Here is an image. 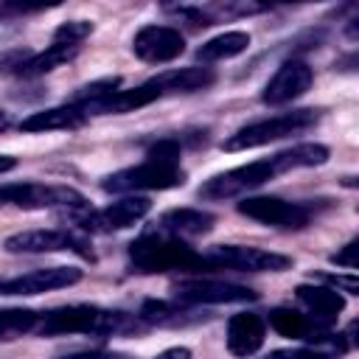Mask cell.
<instances>
[{"mask_svg":"<svg viewBox=\"0 0 359 359\" xmlns=\"http://www.w3.org/2000/svg\"><path fill=\"white\" fill-rule=\"evenodd\" d=\"M79 53V48H70V45H59V42H50L42 53H31L20 67H17V76L22 79H36V76H45L50 73L53 67L70 62L73 56Z\"/></svg>","mask_w":359,"mask_h":359,"instance_id":"cell-23","label":"cell"},{"mask_svg":"<svg viewBox=\"0 0 359 359\" xmlns=\"http://www.w3.org/2000/svg\"><path fill=\"white\" fill-rule=\"evenodd\" d=\"M39 314L31 309H3L0 311V342H11L28 331H36Z\"/></svg>","mask_w":359,"mask_h":359,"instance_id":"cell-26","label":"cell"},{"mask_svg":"<svg viewBox=\"0 0 359 359\" xmlns=\"http://www.w3.org/2000/svg\"><path fill=\"white\" fill-rule=\"evenodd\" d=\"M154 359H194V353H191V348H185V345H174V348L160 351Z\"/></svg>","mask_w":359,"mask_h":359,"instance_id":"cell-32","label":"cell"},{"mask_svg":"<svg viewBox=\"0 0 359 359\" xmlns=\"http://www.w3.org/2000/svg\"><path fill=\"white\" fill-rule=\"evenodd\" d=\"M294 297L306 306V314L323 325H331L339 311L345 309V297L331 289V286H311V283H300L294 289Z\"/></svg>","mask_w":359,"mask_h":359,"instance_id":"cell-18","label":"cell"},{"mask_svg":"<svg viewBox=\"0 0 359 359\" xmlns=\"http://www.w3.org/2000/svg\"><path fill=\"white\" fill-rule=\"evenodd\" d=\"M132 320L121 311L76 303V306H62L53 311L39 314L36 331L42 337H70V334H115V331H129Z\"/></svg>","mask_w":359,"mask_h":359,"instance_id":"cell-2","label":"cell"},{"mask_svg":"<svg viewBox=\"0 0 359 359\" xmlns=\"http://www.w3.org/2000/svg\"><path fill=\"white\" fill-rule=\"evenodd\" d=\"M205 261L213 269H236V272H283L294 264L283 252L244 247V244H219L205 255Z\"/></svg>","mask_w":359,"mask_h":359,"instance_id":"cell-9","label":"cell"},{"mask_svg":"<svg viewBox=\"0 0 359 359\" xmlns=\"http://www.w3.org/2000/svg\"><path fill=\"white\" fill-rule=\"evenodd\" d=\"M0 205H17L22 210L45 208H70L84 210L87 199L67 185H42V182H6L0 185Z\"/></svg>","mask_w":359,"mask_h":359,"instance_id":"cell-7","label":"cell"},{"mask_svg":"<svg viewBox=\"0 0 359 359\" xmlns=\"http://www.w3.org/2000/svg\"><path fill=\"white\" fill-rule=\"evenodd\" d=\"M157 98H163V93L157 90V84L149 79V81H143V84H137V87H121L118 93H112L95 112L98 115H123V112H135V109H140V107H149L151 101H157Z\"/></svg>","mask_w":359,"mask_h":359,"instance_id":"cell-21","label":"cell"},{"mask_svg":"<svg viewBox=\"0 0 359 359\" xmlns=\"http://www.w3.org/2000/svg\"><path fill=\"white\" fill-rule=\"evenodd\" d=\"M216 216L199 208H171L165 213L157 216L154 227L149 233L157 236H171V238H194V236H205L213 230Z\"/></svg>","mask_w":359,"mask_h":359,"instance_id":"cell-15","label":"cell"},{"mask_svg":"<svg viewBox=\"0 0 359 359\" xmlns=\"http://www.w3.org/2000/svg\"><path fill=\"white\" fill-rule=\"evenodd\" d=\"M174 297L182 303H210V306H222V303H250L258 294L241 283H230V280H210V278H191V280H177L174 283Z\"/></svg>","mask_w":359,"mask_h":359,"instance_id":"cell-12","label":"cell"},{"mask_svg":"<svg viewBox=\"0 0 359 359\" xmlns=\"http://www.w3.org/2000/svg\"><path fill=\"white\" fill-rule=\"evenodd\" d=\"M87 121V115L73 107V104H65V107H50V109H39V112H31L28 118L20 121V129L22 132H53V129H79L81 123Z\"/></svg>","mask_w":359,"mask_h":359,"instance_id":"cell-20","label":"cell"},{"mask_svg":"<svg viewBox=\"0 0 359 359\" xmlns=\"http://www.w3.org/2000/svg\"><path fill=\"white\" fill-rule=\"evenodd\" d=\"M129 264L137 272H199L208 266L205 255L194 252L182 238L143 233L129 244Z\"/></svg>","mask_w":359,"mask_h":359,"instance_id":"cell-1","label":"cell"},{"mask_svg":"<svg viewBox=\"0 0 359 359\" xmlns=\"http://www.w3.org/2000/svg\"><path fill=\"white\" fill-rule=\"evenodd\" d=\"M264 359H331V356L317 348H278L269 351Z\"/></svg>","mask_w":359,"mask_h":359,"instance_id":"cell-28","label":"cell"},{"mask_svg":"<svg viewBox=\"0 0 359 359\" xmlns=\"http://www.w3.org/2000/svg\"><path fill=\"white\" fill-rule=\"evenodd\" d=\"M163 95H177V93H196L208 90L216 81V73L210 67H182V70H165L151 79Z\"/></svg>","mask_w":359,"mask_h":359,"instance_id":"cell-19","label":"cell"},{"mask_svg":"<svg viewBox=\"0 0 359 359\" xmlns=\"http://www.w3.org/2000/svg\"><path fill=\"white\" fill-rule=\"evenodd\" d=\"M95 31V25L90 20H67L53 31V42L59 45H70V48H81V42Z\"/></svg>","mask_w":359,"mask_h":359,"instance_id":"cell-27","label":"cell"},{"mask_svg":"<svg viewBox=\"0 0 359 359\" xmlns=\"http://www.w3.org/2000/svg\"><path fill=\"white\" fill-rule=\"evenodd\" d=\"M266 339V320L255 311H241L227 320V351L238 359L255 356Z\"/></svg>","mask_w":359,"mask_h":359,"instance_id":"cell-16","label":"cell"},{"mask_svg":"<svg viewBox=\"0 0 359 359\" xmlns=\"http://www.w3.org/2000/svg\"><path fill=\"white\" fill-rule=\"evenodd\" d=\"M79 280H81L79 266H45V269H31V272H22L14 278H3L0 294L3 297H34V294L73 286Z\"/></svg>","mask_w":359,"mask_h":359,"instance_id":"cell-11","label":"cell"},{"mask_svg":"<svg viewBox=\"0 0 359 359\" xmlns=\"http://www.w3.org/2000/svg\"><path fill=\"white\" fill-rule=\"evenodd\" d=\"M317 121H320V109H292L283 115L261 118V121H252V123L236 129L224 140V149L227 151H247V149H258V146H266L275 140H286L292 135L311 129Z\"/></svg>","mask_w":359,"mask_h":359,"instance_id":"cell-3","label":"cell"},{"mask_svg":"<svg viewBox=\"0 0 359 359\" xmlns=\"http://www.w3.org/2000/svg\"><path fill=\"white\" fill-rule=\"evenodd\" d=\"M185 185V171L180 163H163L146 157L140 165L121 168L109 174L101 188L109 194H137V191H168Z\"/></svg>","mask_w":359,"mask_h":359,"instance_id":"cell-5","label":"cell"},{"mask_svg":"<svg viewBox=\"0 0 359 359\" xmlns=\"http://www.w3.org/2000/svg\"><path fill=\"white\" fill-rule=\"evenodd\" d=\"M65 359H129V356L112 353V351H84V353H70Z\"/></svg>","mask_w":359,"mask_h":359,"instance_id":"cell-31","label":"cell"},{"mask_svg":"<svg viewBox=\"0 0 359 359\" xmlns=\"http://www.w3.org/2000/svg\"><path fill=\"white\" fill-rule=\"evenodd\" d=\"M250 48V34L247 31H224L219 36H210L208 42H202L196 48V59L199 62H224V59H236Z\"/></svg>","mask_w":359,"mask_h":359,"instance_id":"cell-22","label":"cell"},{"mask_svg":"<svg viewBox=\"0 0 359 359\" xmlns=\"http://www.w3.org/2000/svg\"><path fill=\"white\" fill-rule=\"evenodd\" d=\"M356 252H359V238H351L339 252L331 255V264L337 266H348V269H356Z\"/></svg>","mask_w":359,"mask_h":359,"instance_id":"cell-30","label":"cell"},{"mask_svg":"<svg viewBox=\"0 0 359 359\" xmlns=\"http://www.w3.org/2000/svg\"><path fill=\"white\" fill-rule=\"evenodd\" d=\"M311 81H314V70H311L303 59H289V62H283V65L272 73V79L264 84L261 101H264L266 107L292 104V101H297L300 95L309 93Z\"/></svg>","mask_w":359,"mask_h":359,"instance_id":"cell-14","label":"cell"},{"mask_svg":"<svg viewBox=\"0 0 359 359\" xmlns=\"http://www.w3.org/2000/svg\"><path fill=\"white\" fill-rule=\"evenodd\" d=\"M280 174L283 171H292V168H311V165H323L328 163L331 151L325 143H297L292 149H283V151H275L272 154Z\"/></svg>","mask_w":359,"mask_h":359,"instance_id":"cell-24","label":"cell"},{"mask_svg":"<svg viewBox=\"0 0 359 359\" xmlns=\"http://www.w3.org/2000/svg\"><path fill=\"white\" fill-rule=\"evenodd\" d=\"M3 250L6 252H25V255H39V252H76L81 258H90L93 261V247H90V238L76 233V230H59V227H42V230H22V233H14L3 241Z\"/></svg>","mask_w":359,"mask_h":359,"instance_id":"cell-6","label":"cell"},{"mask_svg":"<svg viewBox=\"0 0 359 359\" xmlns=\"http://www.w3.org/2000/svg\"><path fill=\"white\" fill-rule=\"evenodd\" d=\"M11 168H17V160H14L11 154H0V174H6V171H11Z\"/></svg>","mask_w":359,"mask_h":359,"instance_id":"cell-33","label":"cell"},{"mask_svg":"<svg viewBox=\"0 0 359 359\" xmlns=\"http://www.w3.org/2000/svg\"><path fill=\"white\" fill-rule=\"evenodd\" d=\"M278 174H280V168H278L275 157H264V160H252L247 165H236L222 174H213L210 180H205L199 185L196 194H199V199L224 202V199H236V196H244V194L266 185Z\"/></svg>","mask_w":359,"mask_h":359,"instance_id":"cell-4","label":"cell"},{"mask_svg":"<svg viewBox=\"0 0 359 359\" xmlns=\"http://www.w3.org/2000/svg\"><path fill=\"white\" fill-rule=\"evenodd\" d=\"M137 320L149 323V325H185V323H196L199 314L191 309H182L177 303H165V300H143Z\"/></svg>","mask_w":359,"mask_h":359,"instance_id":"cell-25","label":"cell"},{"mask_svg":"<svg viewBox=\"0 0 359 359\" xmlns=\"http://www.w3.org/2000/svg\"><path fill=\"white\" fill-rule=\"evenodd\" d=\"M6 126H8V112H3V109H0V132H3Z\"/></svg>","mask_w":359,"mask_h":359,"instance_id":"cell-34","label":"cell"},{"mask_svg":"<svg viewBox=\"0 0 359 359\" xmlns=\"http://www.w3.org/2000/svg\"><path fill=\"white\" fill-rule=\"evenodd\" d=\"M320 280H325L331 289L345 292V294H359V280L356 275H320Z\"/></svg>","mask_w":359,"mask_h":359,"instance_id":"cell-29","label":"cell"},{"mask_svg":"<svg viewBox=\"0 0 359 359\" xmlns=\"http://www.w3.org/2000/svg\"><path fill=\"white\" fill-rule=\"evenodd\" d=\"M132 50L140 62L149 65H165L182 56L185 50V36L174 25H143L132 36Z\"/></svg>","mask_w":359,"mask_h":359,"instance_id":"cell-13","label":"cell"},{"mask_svg":"<svg viewBox=\"0 0 359 359\" xmlns=\"http://www.w3.org/2000/svg\"><path fill=\"white\" fill-rule=\"evenodd\" d=\"M149 210H151L149 196L126 194V196H121L118 202H109L101 210H90V213L76 216V224L81 230H90V233H118V230H126V227L137 224L140 219H146Z\"/></svg>","mask_w":359,"mask_h":359,"instance_id":"cell-10","label":"cell"},{"mask_svg":"<svg viewBox=\"0 0 359 359\" xmlns=\"http://www.w3.org/2000/svg\"><path fill=\"white\" fill-rule=\"evenodd\" d=\"M269 325H272L278 334H283V337H289V339H303V342H325V339L334 337V334L328 331V325L311 320V317L303 314V311L283 309V306L269 311Z\"/></svg>","mask_w":359,"mask_h":359,"instance_id":"cell-17","label":"cell"},{"mask_svg":"<svg viewBox=\"0 0 359 359\" xmlns=\"http://www.w3.org/2000/svg\"><path fill=\"white\" fill-rule=\"evenodd\" d=\"M236 208L241 216H247L258 224L283 227V230H303L314 216V205L289 202L280 196H244Z\"/></svg>","mask_w":359,"mask_h":359,"instance_id":"cell-8","label":"cell"}]
</instances>
